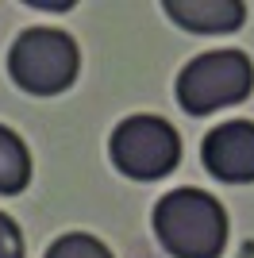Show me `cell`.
Instances as JSON below:
<instances>
[{
    "mask_svg": "<svg viewBox=\"0 0 254 258\" xmlns=\"http://www.w3.org/2000/svg\"><path fill=\"white\" fill-rule=\"evenodd\" d=\"M154 235L169 258H220L227 247V212L204 189H173L154 205Z\"/></svg>",
    "mask_w": 254,
    "mask_h": 258,
    "instance_id": "cell-1",
    "label": "cell"
},
{
    "mask_svg": "<svg viewBox=\"0 0 254 258\" xmlns=\"http://www.w3.org/2000/svg\"><path fill=\"white\" fill-rule=\"evenodd\" d=\"M77 43L62 27H27L8 50V77L31 97H58L77 77Z\"/></svg>",
    "mask_w": 254,
    "mask_h": 258,
    "instance_id": "cell-2",
    "label": "cell"
},
{
    "mask_svg": "<svg viewBox=\"0 0 254 258\" xmlns=\"http://www.w3.org/2000/svg\"><path fill=\"white\" fill-rule=\"evenodd\" d=\"M254 89V66L243 50H208L193 58L177 77V100L189 116L243 104Z\"/></svg>",
    "mask_w": 254,
    "mask_h": 258,
    "instance_id": "cell-3",
    "label": "cell"
},
{
    "mask_svg": "<svg viewBox=\"0 0 254 258\" xmlns=\"http://www.w3.org/2000/svg\"><path fill=\"white\" fill-rule=\"evenodd\" d=\"M108 154H112L119 173L135 177V181H158V177L177 170L181 135L162 116H127L112 131Z\"/></svg>",
    "mask_w": 254,
    "mask_h": 258,
    "instance_id": "cell-4",
    "label": "cell"
},
{
    "mask_svg": "<svg viewBox=\"0 0 254 258\" xmlns=\"http://www.w3.org/2000/svg\"><path fill=\"white\" fill-rule=\"evenodd\" d=\"M204 170L220 181L243 185L254 181V123L250 119H227L212 127L201 143Z\"/></svg>",
    "mask_w": 254,
    "mask_h": 258,
    "instance_id": "cell-5",
    "label": "cell"
},
{
    "mask_svg": "<svg viewBox=\"0 0 254 258\" xmlns=\"http://www.w3.org/2000/svg\"><path fill=\"white\" fill-rule=\"evenodd\" d=\"M166 16L193 35H227L246 20L243 0H166Z\"/></svg>",
    "mask_w": 254,
    "mask_h": 258,
    "instance_id": "cell-6",
    "label": "cell"
},
{
    "mask_svg": "<svg viewBox=\"0 0 254 258\" xmlns=\"http://www.w3.org/2000/svg\"><path fill=\"white\" fill-rule=\"evenodd\" d=\"M31 181V154H27V143L16 135L12 127L0 123V193L16 197L27 189Z\"/></svg>",
    "mask_w": 254,
    "mask_h": 258,
    "instance_id": "cell-7",
    "label": "cell"
},
{
    "mask_svg": "<svg viewBox=\"0 0 254 258\" xmlns=\"http://www.w3.org/2000/svg\"><path fill=\"white\" fill-rule=\"evenodd\" d=\"M42 258H116L112 250L100 243L96 235H85V231H70V235L54 239L50 250Z\"/></svg>",
    "mask_w": 254,
    "mask_h": 258,
    "instance_id": "cell-8",
    "label": "cell"
},
{
    "mask_svg": "<svg viewBox=\"0 0 254 258\" xmlns=\"http://www.w3.org/2000/svg\"><path fill=\"white\" fill-rule=\"evenodd\" d=\"M0 258H27L20 224H16L12 216H4V212H0Z\"/></svg>",
    "mask_w": 254,
    "mask_h": 258,
    "instance_id": "cell-9",
    "label": "cell"
}]
</instances>
